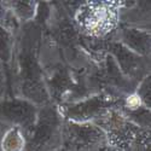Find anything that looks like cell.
I'll return each instance as SVG.
<instances>
[{
	"label": "cell",
	"mask_w": 151,
	"mask_h": 151,
	"mask_svg": "<svg viewBox=\"0 0 151 151\" xmlns=\"http://www.w3.org/2000/svg\"><path fill=\"white\" fill-rule=\"evenodd\" d=\"M115 104L116 100L112 99L110 96L97 94L67 105L63 109L62 115L71 122L94 123L106 111L114 109Z\"/></svg>",
	"instance_id": "cell-5"
},
{
	"label": "cell",
	"mask_w": 151,
	"mask_h": 151,
	"mask_svg": "<svg viewBox=\"0 0 151 151\" xmlns=\"http://www.w3.org/2000/svg\"><path fill=\"white\" fill-rule=\"evenodd\" d=\"M137 96L140 98L142 103L145 108H150V78H146L143 80L140 86L138 87Z\"/></svg>",
	"instance_id": "cell-10"
},
{
	"label": "cell",
	"mask_w": 151,
	"mask_h": 151,
	"mask_svg": "<svg viewBox=\"0 0 151 151\" xmlns=\"http://www.w3.org/2000/svg\"><path fill=\"white\" fill-rule=\"evenodd\" d=\"M37 110L27 99H4L0 102V122L7 127H17L23 134H30L36 122Z\"/></svg>",
	"instance_id": "cell-4"
},
{
	"label": "cell",
	"mask_w": 151,
	"mask_h": 151,
	"mask_svg": "<svg viewBox=\"0 0 151 151\" xmlns=\"http://www.w3.org/2000/svg\"><path fill=\"white\" fill-rule=\"evenodd\" d=\"M80 27L91 35L102 36L115 27L117 21L116 5L109 1L83 4L76 15Z\"/></svg>",
	"instance_id": "cell-3"
},
{
	"label": "cell",
	"mask_w": 151,
	"mask_h": 151,
	"mask_svg": "<svg viewBox=\"0 0 151 151\" xmlns=\"http://www.w3.org/2000/svg\"><path fill=\"white\" fill-rule=\"evenodd\" d=\"M62 115L55 108L37 110L36 122L30 133L29 151H55L62 145Z\"/></svg>",
	"instance_id": "cell-1"
},
{
	"label": "cell",
	"mask_w": 151,
	"mask_h": 151,
	"mask_svg": "<svg viewBox=\"0 0 151 151\" xmlns=\"http://www.w3.org/2000/svg\"><path fill=\"white\" fill-rule=\"evenodd\" d=\"M14 50V39L11 33L0 26V60L10 62Z\"/></svg>",
	"instance_id": "cell-8"
},
{
	"label": "cell",
	"mask_w": 151,
	"mask_h": 151,
	"mask_svg": "<svg viewBox=\"0 0 151 151\" xmlns=\"http://www.w3.org/2000/svg\"><path fill=\"white\" fill-rule=\"evenodd\" d=\"M7 15H9V11H6L4 4L0 3V26H1V27L4 26V23H5V21H6Z\"/></svg>",
	"instance_id": "cell-11"
},
{
	"label": "cell",
	"mask_w": 151,
	"mask_h": 151,
	"mask_svg": "<svg viewBox=\"0 0 151 151\" xmlns=\"http://www.w3.org/2000/svg\"><path fill=\"white\" fill-rule=\"evenodd\" d=\"M6 132V131H5ZM4 131H1V128H0V144H1V138H3V134L5 133ZM0 151H1V149H0Z\"/></svg>",
	"instance_id": "cell-12"
},
{
	"label": "cell",
	"mask_w": 151,
	"mask_h": 151,
	"mask_svg": "<svg viewBox=\"0 0 151 151\" xmlns=\"http://www.w3.org/2000/svg\"><path fill=\"white\" fill-rule=\"evenodd\" d=\"M11 6V12L21 19H28L34 15V5L30 4V1H14Z\"/></svg>",
	"instance_id": "cell-9"
},
{
	"label": "cell",
	"mask_w": 151,
	"mask_h": 151,
	"mask_svg": "<svg viewBox=\"0 0 151 151\" xmlns=\"http://www.w3.org/2000/svg\"><path fill=\"white\" fill-rule=\"evenodd\" d=\"M122 41L132 48V52L147 53L150 50V34L139 29L122 30Z\"/></svg>",
	"instance_id": "cell-6"
},
{
	"label": "cell",
	"mask_w": 151,
	"mask_h": 151,
	"mask_svg": "<svg viewBox=\"0 0 151 151\" xmlns=\"http://www.w3.org/2000/svg\"><path fill=\"white\" fill-rule=\"evenodd\" d=\"M1 151H24L26 150V135L17 127H10L3 134Z\"/></svg>",
	"instance_id": "cell-7"
},
{
	"label": "cell",
	"mask_w": 151,
	"mask_h": 151,
	"mask_svg": "<svg viewBox=\"0 0 151 151\" xmlns=\"http://www.w3.org/2000/svg\"><path fill=\"white\" fill-rule=\"evenodd\" d=\"M62 145L65 151H100L108 145L106 134L94 123L63 122Z\"/></svg>",
	"instance_id": "cell-2"
}]
</instances>
